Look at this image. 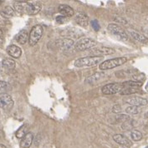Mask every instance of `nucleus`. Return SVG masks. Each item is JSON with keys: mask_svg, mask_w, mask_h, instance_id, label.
Wrapping results in <instances>:
<instances>
[{"mask_svg": "<svg viewBox=\"0 0 148 148\" xmlns=\"http://www.w3.org/2000/svg\"><path fill=\"white\" fill-rule=\"evenodd\" d=\"M28 126L27 124H24L16 132V136H17V138L22 139L28 133Z\"/></svg>", "mask_w": 148, "mask_h": 148, "instance_id": "aec40b11", "label": "nucleus"}, {"mask_svg": "<svg viewBox=\"0 0 148 148\" xmlns=\"http://www.w3.org/2000/svg\"><path fill=\"white\" fill-rule=\"evenodd\" d=\"M75 21L80 26H82V27H86L89 24V18L87 15L84 13H77Z\"/></svg>", "mask_w": 148, "mask_h": 148, "instance_id": "2eb2a0df", "label": "nucleus"}, {"mask_svg": "<svg viewBox=\"0 0 148 148\" xmlns=\"http://www.w3.org/2000/svg\"><path fill=\"white\" fill-rule=\"evenodd\" d=\"M74 42L72 39L69 38H63L59 39L55 42V46L58 47L60 50L63 52H68L70 51L72 48H74Z\"/></svg>", "mask_w": 148, "mask_h": 148, "instance_id": "6e6552de", "label": "nucleus"}, {"mask_svg": "<svg viewBox=\"0 0 148 148\" xmlns=\"http://www.w3.org/2000/svg\"><path fill=\"white\" fill-rule=\"evenodd\" d=\"M0 148H8V147H6L5 146H3V145H2V144H0Z\"/></svg>", "mask_w": 148, "mask_h": 148, "instance_id": "e433bc0d", "label": "nucleus"}, {"mask_svg": "<svg viewBox=\"0 0 148 148\" xmlns=\"http://www.w3.org/2000/svg\"><path fill=\"white\" fill-rule=\"evenodd\" d=\"M115 53L114 49L106 47H96L89 50V53L96 57H101L103 55H110Z\"/></svg>", "mask_w": 148, "mask_h": 148, "instance_id": "1a4fd4ad", "label": "nucleus"}, {"mask_svg": "<svg viewBox=\"0 0 148 148\" xmlns=\"http://www.w3.org/2000/svg\"><path fill=\"white\" fill-rule=\"evenodd\" d=\"M0 15L4 18H12L14 15V9L10 6H6L3 9L0 11Z\"/></svg>", "mask_w": 148, "mask_h": 148, "instance_id": "a211bd4d", "label": "nucleus"}, {"mask_svg": "<svg viewBox=\"0 0 148 148\" xmlns=\"http://www.w3.org/2000/svg\"><path fill=\"white\" fill-rule=\"evenodd\" d=\"M59 12L61 14V16L64 17H72L74 16V10L71 7H69V5L66 4H61L58 8Z\"/></svg>", "mask_w": 148, "mask_h": 148, "instance_id": "ddd939ff", "label": "nucleus"}, {"mask_svg": "<svg viewBox=\"0 0 148 148\" xmlns=\"http://www.w3.org/2000/svg\"><path fill=\"white\" fill-rule=\"evenodd\" d=\"M131 137L135 141H141L142 139V133L137 130H132L131 132Z\"/></svg>", "mask_w": 148, "mask_h": 148, "instance_id": "5701e85b", "label": "nucleus"}, {"mask_svg": "<svg viewBox=\"0 0 148 148\" xmlns=\"http://www.w3.org/2000/svg\"><path fill=\"white\" fill-rule=\"evenodd\" d=\"M139 90L138 88H125L121 92L120 94L121 95H131V94H134V93H136L138 92Z\"/></svg>", "mask_w": 148, "mask_h": 148, "instance_id": "393cba45", "label": "nucleus"}, {"mask_svg": "<svg viewBox=\"0 0 148 148\" xmlns=\"http://www.w3.org/2000/svg\"><path fill=\"white\" fill-rule=\"evenodd\" d=\"M132 77H133L134 81L141 82V80H143L145 78V76H144V74L141 73L140 75H133Z\"/></svg>", "mask_w": 148, "mask_h": 148, "instance_id": "7c9ffc66", "label": "nucleus"}, {"mask_svg": "<svg viewBox=\"0 0 148 148\" xmlns=\"http://www.w3.org/2000/svg\"><path fill=\"white\" fill-rule=\"evenodd\" d=\"M126 112L128 114H138L141 112V109L140 107H135V106H130L126 109Z\"/></svg>", "mask_w": 148, "mask_h": 148, "instance_id": "b1692460", "label": "nucleus"}, {"mask_svg": "<svg viewBox=\"0 0 148 148\" xmlns=\"http://www.w3.org/2000/svg\"><path fill=\"white\" fill-rule=\"evenodd\" d=\"M135 71H131V70H122L120 72L115 73V75L118 76V77H126L128 76H133Z\"/></svg>", "mask_w": 148, "mask_h": 148, "instance_id": "a878e982", "label": "nucleus"}, {"mask_svg": "<svg viewBox=\"0 0 148 148\" xmlns=\"http://www.w3.org/2000/svg\"><path fill=\"white\" fill-rule=\"evenodd\" d=\"M125 88H140L142 86V82H141L136 81H127L125 82H122Z\"/></svg>", "mask_w": 148, "mask_h": 148, "instance_id": "4be33fe9", "label": "nucleus"}, {"mask_svg": "<svg viewBox=\"0 0 148 148\" xmlns=\"http://www.w3.org/2000/svg\"><path fill=\"white\" fill-rule=\"evenodd\" d=\"M7 52L8 53L14 58H19L22 54V50L20 47L16 46V45H14V44L9 45L7 47Z\"/></svg>", "mask_w": 148, "mask_h": 148, "instance_id": "4468645a", "label": "nucleus"}, {"mask_svg": "<svg viewBox=\"0 0 148 148\" xmlns=\"http://www.w3.org/2000/svg\"><path fill=\"white\" fill-rule=\"evenodd\" d=\"M8 88H9V86L6 82L0 81V93H2V94L6 93Z\"/></svg>", "mask_w": 148, "mask_h": 148, "instance_id": "bb28decb", "label": "nucleus"}, {"mask_svg": "<svg viewBox=\"0 0 148 148\" xmlns=\"http://www.w3.org/2000/svg\"><path fill=\"white\" fill-rule=\"evenodd\" d=\"M145 148H148V145H147V147H145Z\"/></svg>", "mask_w": 148, "mask_h": 148, "instance_id": "4c0bfd02", "label": "nucleus"}, {"mask_svg": "<svg viewBox=\"0 0 148 148\" xmlns=\"http://www.w3.org/2000/svg\"><path fill=\"white\" fill-rule=\"evenodd\" d=\"M40 141H41L40 134H39L37 136H36V139H35V141H34V145L38 147V146L40 145Z\"/></svg>", "mask_w": 148, "mask_h": 148, "instance_id": "72a5a7b5", "label": "nucleus"}, {"mask_svg": "<svg viewBox=\"0 0 148 148\" xmlns=\"http://www.w3.org/2000/svg\"><path fill=\"white\" fill-rule=\"evenodd\" d=\"M101 61V57H85L81 58L74 62V66L77 67H92Z\"/></svg>", "mask_w": 148, "mask_h": 148, "instance_id": "20e7f679", "label": "nucleus"}, {"mask_svg": "<svg viewBox=\"0 0 148 148\" xmlns=\"http://www.w3.org/2000/svg\"><path fill=\"white\" fill-rule=\"evenodd\" d=\"M15 40L17 41L19 44H25L28 41V34L26 30H22L19 34L15 36Z\"/></svg>", "mask_w": 148, "mask_h": 148, "instance_id": "f3484780", "label": "nucleus"}, {"mask_svg": "<svg viewBox=\"0 0 148 148\" xmlns=\"http://www.w3.org/2000/svg\"><path fill=\"white\" fill-rule=\"evenodd\" d=\"M124 88L125 87H124L123 83L114 82V83H109V84L105 85L101 88V92L105 95H113L120 93Z\"/></svg>", "mask_w": 148, "mask_h": 148, "instance_id": "0eeeda50", "label": "nucleus"}, {"mask_svg": "<svg viewBox=\"0 0 148 148\" xmlns=\"http://www.w3.org/2000/svg\"><path fill=\"white\" fill-rule=\"evenodd\" d=\"M129 119H131V118H130V116H129L128 115L121 114L116 116V120H117V121H119V122H123V123H124L125 121H128Z\"/></svg>", "mask_w": 148, "mask_h": 148, "instance_id": "c85d7f7f", "label": "nucleus"}, {"mask_svg": "<svg viewBox=\"0 0 148 148\" xmlns=\"http://www.w3.org/2000/svg\"><path fill=\"white\" fill-rule=\"evenodd\" d=\"M133 121L131 119H129L128 121H125L124 123H123V125H122V129H124V130H126V131H127V130H130V129H131V128L133 127Z\"/></svg>", "mask_w": 148, "mask_h": 148, "instance_id": "cd10ccee", "label": "nucleus"}, {"mask_svg": "<svg viewBox=\"0 0 148 148\" xmlns=\"http://www.w3.org/2000/svg\"><path fill=\"white\" fill-rule=\"evenodd\" d=\"M107 29L110 34H113L121 41H127L129 38L127 33L125 31V29L121 26H119L118 24L110 23L107 26Z\"/></svg>", "mask_w": 148, "mask_h": 148, "instance_id": "7ed1b4c3", "label": "nucleus"}, {"mask_svg": "<svg viewBox=\"0 0 148 148\" xmlns=\"http://www.w3.org/2000/svg\"><path fill=\"white\" fill-rule=\"evenodd\" d=\"M33 140H34V136L31 132H28L27 134L25 135L20 142V146L22 148H28L31 144L33 143Z\"/></svg>", "mask_w": 148, "mask_h": 148, "instance_id": "dca6fc26", "label": "nucleus"}, {"mask_svg": "<svg viewBox=\"0 0 148 148\" xmlns=\"http://www.w3.org/2000/svg\"><path fill=\"white\" fill-rule=\"evenodd\" d=\"M91 26L93 27V28H94L95 31H99V30H100V28H101V27H100V24L98 23V22H97L96 20L91 21Z\"/></svg>", "mask_w": 148, "mask_h": 148, "instance_id": "2f4dec72", "label": "nucleus"}, {"mask_svg": "<svg viewBox=\"0 0 148 148\" xmlns=\"http://www.w3.org/2000/svg\"><path fill=\"white\" fill-rule=\"evenodd\" d=\"M14 7V9L20 14L35 15L41 10V3L40 2H15Z\"/></svg>", "mask_w": 148, "mask_h": 148, "instance_id": "f257e3e1", "label": "nucleus"}, {"mask_svg": "<svg viewBox=\"0 0 148 148\" xmlns=\"http://www.w3.org/2000/svg\"><path fill=\"white\" fill-rule=\"evenodd\" d=\"M44 33V28L41 25H35L32 27L29 36H28V43L30 46H34L40 40L41 37Z\"/></svg>", "mask_w": 148, "mask_h": 148, "instance_id": "39448f33", "label": "nucleus"}, {"mask_svg": "<svg viewBox=\"0 0 148 148\" xmlns=\"http://www.w3.org/2000/svg\"><path fill=\"white\" fill-rule=\"evenodd\" d=\"M14 106L12 97L7 93L0 95V108L3 110H10Z\"/></svg>", "mask_w": 148, "mask_h": 148, "instance_id": "9d476101", "label": "nucleus"}, {"mask_svg": "<svg viewBox=\"0 0 148 148\" xmlns=\"http://www.w3.org/2000/svg\"><path fill=\"white\" fill-rule=\"evenodd\" d=\"M144 116H145V118H148V112H147L144 114Z\"/></svg>", "mask_w": 148, "mask_h": 148, "instance_id": "c9c22d12", "label": "nucleus"}, {"mask_svg": "<svg viewBox=\"0 0 148 148\" xmlns=\"http://www.w3.org/2000/svg\"><path fill=\"white\" fill-rule=\"evenodd\" d=\"M97 42L91 38H84L78 42H76L74 45V49L76 51H85L87 49H91L96 46Z\"/></svg>", "mask_w": 148, "mask_h": 148, "instance_id": "423d86ee", "label": "nucleus"}, {"mask_svg": "<svg viewBox=\"0 0 148 148\" xmlns=\"http://www.w3.org/2000/svg\"><path fill=\"white\" fill-rule=\"evenodd\" d=\"M129 34H130V35L134 38L135 40L138 41V42H140L146 43V42H148V39L147 37H145L144 35L139 34V33H137V32H135V31L131 30V31H129Z\"/></svg>", "mask_w": 148, "mask_h": 148, "instance_id": "6ab92c4d", "label": "nucleus"}, {"mask_svg": "<svg viewBox=\"0 0 148 148\" xmlns=\"http://www.w3.org/2000/svg\"><path fill=\"white\" fill-rule=\"evenodd\" d=\"M55 20L58 23L61 24V23H65L67 21V18H66V17H64V16H57Z\"/></svg>", "mask_w": 148, "mask_h": 148, "instance_id": "c756f323", "label": "nucleus"}, {"mask_svg": "<svg viewBox=\"0 0 148 148\" xmlns=\"http://www.w3.org/2000/svg\"><path fill=\"white\" fill-rule=\"evenodd\" d=\"M2 65L8 70H13L15 67V62L11 58H5L2 62Z\"/></svg>", "mask_w": 148, "mask_h": 148, "instance_id": "412c9836", "label": "nucleus"}, {"mask_svg": "<svg viewBox=\"0 0 148 148\" xmlns=\"http://www.w3.org/2000/svg\"><path fill=\"white\" fill-rule=\"evenodd\" d=\"M126 62H127V58L126 57L115 58L104 61L103 62H101L100 64L99 67L101 70H109V69H112L115 67L121 66L124 63H126Z\"/></svg>", "mask_w": 148, "mask_h": 148, "instance_id": "f03ea898", "label": "nucleus"}, {"mask_svg": "<svg viewBox=\"0 0 148 148\" xmlns=\"http://www.w3.org/2000/svg\"><path fill=\"white\" fill-rule=\"evenodd\" d=\"M113 140H114L117 144L123 146V147H129L132 145V142L130 141V139L127 138L126 136H125L124 135L121 134H115L113 136Z\"/></svg>", "mask_w": 148, "mask_h": 148, "instance_id": "f8f14e48", "label": "nucleus"}, {"mask_svg": "<svg viewBox=\"0 0 148 148\" xmlns=\"http://www.w3.org/2000/svg\"><path fill=\"white\" fill-rule=\"evenodd\" d=\"M3 42V34L2 32V30L0 29V45Z\"/></svg>", "mask_w": 148, "mask_h": 148, "instance_id": "f704fd0d", "label": "nucleus"}, {"mask_svg": "<svg viewBox=\"0 0 148 148\" xmlns=\"http://www.w3.org/2000/svg\"><path fill=\"white\" fill-rule=\"evenodd\" d=\"M125 101L131 105V106H135V107H142V106H147L148 104V101L146 98H143L141 97H133L126 99Z\"/></svg>", "mask_w": 148, "mask_h": 148, "instance_id": "9b49d317", "label": "nucleus"}, {"mask_svg": "<svg viewBox=\"0 0 148 148\" xmlns=\"http://www.w3.org/2000/svg\"><path fill=\"white\" fill-rule=\"evenodd\" d=\"M121 112V107L120 105H115L114 107L112 108V112L113 113H119Z\"/></svg>", "mask_w": 148, "mask_h": 148, "instance_id": "473e14b6", "label": "nucleus"}]
</instances>
